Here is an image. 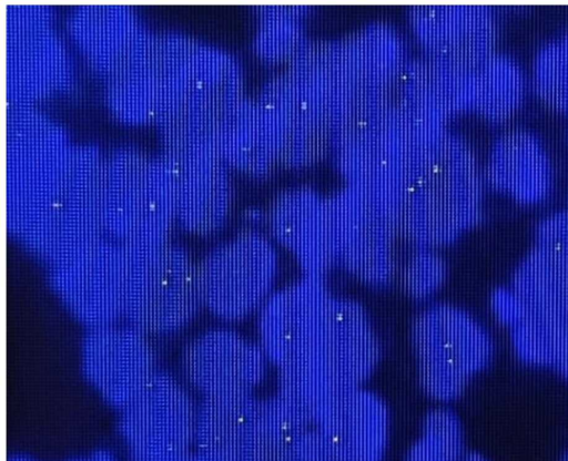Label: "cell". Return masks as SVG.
I'll return each mask as SVG.
<instances>
[{
  "label": "cell",
  "instance_id": "16",
  "mask_svg": "<svg viewBox=\"0 0 568 461\" xmlns=\"http://www.w3.org/2000/svg\"><path fill=\"white\" fill-rule=\"evenodd\" d=\"M568 381V327L565 330L559 354L554 366Z\"/></svg>",
  "mask_w": 568,
  "mask_h": 461
},
{
  "label": "cell",
  "instance_id": "8",
  "mask_svg": "<svg viewBox=\"0 0 568 461\" xmlns=\"http://www.w3.org/2000/svg\"><path fill=\"white\" fill-rule=\"evenodd\" d=\"M262 348L229 329L207 330L182 352V370L203 399L252 395L264 372Z\"/></svg>",
  "mask_w": 568,
  "mask_h": 461
},
{
  "label": "cell",
  "instance_id": "7",
  "mask_svg": "<svg viewBox=\"0 0 568 461\" xmlns=\"http://www.w3.org/2000/svg\"><path fill=\"white\" fill-rule=\"evenodd\" d=\"M80 359L88 382L119 411L159 372L150 335L130 324L89 329Z\"/></svg>",
  "mask_w": 568,
  "mask_h": 461
},
{
  "label": "cell",
  "instance_id": "20",
  "mask_svg": "<svg viewBox=\"0 0 568 461\" xmlns=\"http://www.w3.org/2000/svg\"><path fill=\"white\" fill-rule=\"evenodd\" d=\"M8 461H36V460L28 458L26 455H14V457H11Z\"/></svg>",
  "mask_w": 568,
  "mask_h": 461
},
{
  "label": "cell",
  "instance_id": "5",
  "mask_svg": "<svg viewBox=\"0 0 568 461\" xmlns=\"http://www.w3.org/2000/svg\"><path fill=\"white\" fill-rule=\"evenodd\" d=\"M274 277V254L254 236L221 244L197 264L202 306L227 321L242 319L263 307Z\"/></svg>",
  "mask_w": 568,
  "mask_h": 461
},
{
  "label": "cell",
  "instance_id": "17",
  "mask_svg": "<svg viewBox=\"0 0 568 461\" xmlns=\"http://www.w3.org/2000/svg\"><path fill=\"white\" fill-rule=\"evenodd\" d=\"M71 461H116L115 458L104 451L94 452L90 455L73 459Z\"/></svg>",
  "mask_w": 568,
  "mask_h": 461
},
{
  "label": "cell",
  "instance_id": "6",
  "mask_svg": "<svg viewBox=\"0 0 568 461\" xmlns=\"http://www.w3.org/2000/svg\"><path fill=\"white\" fill-rule=\"evenodd\" d=\"M126 278V247L103 238L49 272L53 293L70 315L89 329L124 318Z\"/></svg>",
  "mask_w": 568,
  "mask_h": 461
},
{
  "label": "cell",
  "instance_id": "10",
  "mask_svg": "<svg viewBox=\"0 0 568 461\" xmlns=\"http://www.w3.org/2000/svg\"><path fill=\"white\" fill-rule=\"evenodd\" d=\"M314 426L332 461H382L387 413L374 395L347 390L325 406Z\"/></svg>",
  "mask_w": 568,
  "mask_h": 461
},
{
  "label": "cell",
  "instance_id": "13",
  "mask_svg": "<svg viewBox=\"0 0 568 461\" xmlns=\"http://www.w3.org/2000/svg\"><path fill=\"white\" fill-rule=\"evenodd\" d=\"M567 327L527 311L525 318L511 328L514 349L529 365L555 366Z\"/></svg>",
  "mask_w": 568,
  "mask_h": 461
},
{
  "label": "cell",
  "instance_id": "4",
  "mask_svg": "<svg viewBox=\"0 0 568 461\" xmlns=\"http://www.w3.org/2000/svg\"><path fill=\"white\" fill-rule=\"evenodd\" d=\"M415 340L424 387L437 399L458 397L493 357V342L485 329L450 306H435L422 315Z\"/></svg>",
  "mask_w": 568,
  "mask_h": 461
},
{
  "label": "cell",
  "instance_id": "14",
  "mask_svg": "<svg viewBox=\"0 0 568 461\" xmlns=\"http://www.w3.org/2000/svg\"><path fill=\"white\" fill-rule=\"evenodd\" d=\"M463 432L458 419L448 411L429 416L424 437L405 461H463Z\"/></svg>",
  "mask_w": 568,
  "mask_h": 461
},
{
  "label": "cell",
  "instance_id": "2",
  "mask_svg": "<svg viewBox=\"0 0 568 461\" xmlns=\"http://www.w3.org/2000/svg\"><path fill=\"white\" fill-rule=\"evenodd\" d=\"M124 319L148 335L186 326L202 307L197 264L178 246H125Z\"/></svg>",
  "mask_w": 568,
  "mask_h": 461
},
{
  "label": "cell",
  "instance_id": "12",
  "mask_svg": "<svg viewBox=\"0 0 568 461\" xmlns=\"http://www.w3.org/2000/svg\"><path fill=\"white\" fill-rule=\"evenodd\" d=\"M475 76L473 98L485 112L496 119L507 116L523 93L521 73L517 65L501 55L487 58Z\"/></svg>",
  "mask_w": 568,
  "mask_h": 461
},
{
  "label": "cell",
  "instance_id": "15",
  "mask_svg": "<svg viewBox=\"0 0 568 461\" xmlns=\"http://www.w3.org/2000/svg\"><path fill=\"white\" fill-rule=\"evenodd\" d=\"M491 307L498 320L510 328L527 315L526 306L511 288L497 289L491 296Z\"/></svg>",
  "mask_w": 568,
  "mask_h": 461
},
{
  "label": "cell",
  "instance_id": "11",
  "mask_svg": "<svg viewBox=\"0 0 568 461\" xmlns=\"http://www.w3.org/2000/svg\"><path fill=\"white\" fill-rule=\"evenodd\" d=\"M490 178L514 197H541L550 183V163L540 142L525 132L506 134L493 150Z\"/></svg>",
  "mask_w": 568,
  "mask_h": 461
},
{
  "label": "cell",
  "instance_id": "9",
  "mask_svg": "<svg viewBox=\"0 0 568 461\" xmlns=\"http://www.w3.org/2000/svg\"><path fill=\"white\" fill-rule=\"evenodd\" d=\"M511 289L528 313L568 325V214L540 225L538 244L516 269Z\"/></svg>",
  "mask_w": 568,
  "mask_h": 461
},
{
  "label": "cell",
  "instance_id": "18",
  "mask_svg": "<svg viewBox=\"0 0 568 461\" xmlns=\"http://www.w3.org/2000/svg\"><path fill=\"white\" fill-rule=\"evenodd\" d=\"M172 461H205L201 455H199L196 452L189 453L184 457H181L179 459L172 460Z\"/></svg>",
  "mask_w": 568,
  "mask_h": 461
},
{
  "label": "cell",
  "instance_id": "1",
  "mask_svg": "<svg viewBox=\"0 0 568 461\" xmlns=\"http://www.w3.org/2000/svg\"><path fill=\"white\" fill-rule=\"evenodd\" d=\"M314 280L270 297L260 319L262 350L282 371L285 401L308 417L357 388L376 360L361 308Z\"/></svg>",
  "mask_w": 568,
  "mask_h": 461
},
{
  "label": "cell",
  "instance_id": "19",
  "mask_svg": "<svg viewBox=\"0 0 568 461\" xmlns=\"http://www.w3.org/2000/svg\"><path fill=\"white\" fill-rule=\"evenodd\" d=\"M463 461H487V460L485 458H483L480 454L469 453L464 457Z\"/></svg>",
  "mask_w": 568,
  "mask_h": 461
},
{
  "label": "cell",
  "instance_id": "3",
  "mask_svg": "<svg viewBox=\"0 0 568 461\" xmlns=\"http://www.w3.org/2000/svg\"><path fill=\"white\" fill-rule=\"evenodd\" d=\"M197 408L178 380L159 371L120 410L118 429L132 461H172L191 453Z\"/></svg>",
  "mask_w": 568,
  "mask_h": 461
},
{
  "label": "cell",
  "instance_id": "21",
  "mask_svg": "<svg viewBox=\"0 0 568 461\" xmlns=\"http://www.w3.org/2000/svg\"><path fill=\"white\" fill-rule=\"evenodd\" d=\"M560 461H568V451L564 454Z\"/></svg>",
  "mask_w": 568,
  "mask_h": 461
}]
</instances>
